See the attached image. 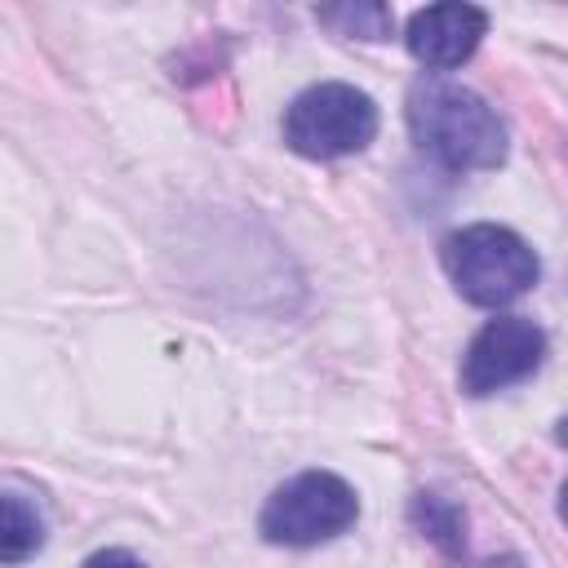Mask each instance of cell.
<instances>
[{
    "label": "cell",
    "mask_w": 568,
    "mask_h": 568,
    "mask_svg": "<svg viewBox=\"0 0 568 568\" xmlns=\"http://www.w3.org/2000/svg\"><path fill=\"white\" fill-rule=\"evenodd\" d=\"M408 133L422 155L453 173L497 169L506 160V124L501 115L466 84L426 75L408 89Z\"/></svg>",
    "instance_id": "cell-1"
},
{
    "label": "cell",
    "mask_w": 568,
    "mask_h": 568,
    "mask_svg": "<svg viewBox=\"0 0 568 568\" xmlns=\"http://www.w3.org/2000/svg\"><path fill=\"white\" fill-rule=\"evenodd\" d=\"M444 271L457 284V293L475 306H506L524 297L541 275L537 253L510 226L497 222L453 231L444 240Z\"/></svg>",
    "instance_id": "cell-2"
},
{
    "label": "cell",
    "mask_w": 568,
    "mask_h": 568,
    "mask_svg": "<svg viewBox=\"0 0 568 568\" xmlns=\"http://www.w3.org/2000/svg\"><path fill=\"white\" fill-rule=\"evenodd\" d=\"M377 138V102L342 80L302 89L284 111V142L306 160H342Z\"/></svg>",
    "instance_id": "cell-3"
},
{
    "label": "cell",
    "mask_w": 568,
    "mask_h": 568,
    "mask_svg": "<svg viewBox=\"0 0 568 568\" xmlns=\"http://www.w3.org/2000/svg\"><path fill=\"white\" fill-rule=\"evenodd\" d=\"M355 519H359V497L342 475L302 470L266 497L257 528L271 546H320L342 537Z\"/></svg>",
    "instance_id": "cell-4"
},
{
    "label": "cell",
    "mask_w": 568,
    "mask_h": 568,
    "mask_svg": "<svg viewBox=\"0 0 568 568\" xmlns=\"http://www.w3.org/2000/svg\"><path fill=\"white\" fill-rule=\"evenodd\" d=\"M541 355H546V333L532 320L497 315L470 337V346L462 355V390L466 395L506 390V386L524 382L528 373H537Z\"/></svg>",
    "instance_id": "cell-5"
},
{
    "label": "cell",
    "mask_w": 568,
    "mask_h": 568,
    "mask_svg": "<svg viewBox=\"0 0 568 568\" xmlns=\"http://www.w3.org/2000/svg\"><path fill=\"white\" fill-rule=\"evenodd\" d=\"M484 31H488L484 9H475V4H430V9H417L408 18L404 44L422 67L453 71L479 49Z\"/></svg>",
    "instance_id": "cell-6"
},
{
    "label": "cell",
    "mask_w": 568,
    "mask_h": 568,
    "mask_svg": "<svg viewBox=\"0 0 568 568\" xmlns=\"http://www.w3.org/2000/svg\"><path fill=\"white\" fill-rule=\"evenodd\" d=\"M0 564H22L27 555H36L44 546V519L31 501H22V493H4L0 497Z\"/></svg>",
    "instance_id": "cell-7"
},
{
    "label": "cell",
    "mask_w": 568,
    "mask_h": 568,
    "mask_svg": "<svg viewBox=\"0 0 568 568\" xmlns=\"http://www.w3.org/2000/svg\"><path fill=\"white\" fill-rule=\"evenodd\" d=\"M315 18L337 36H355V40H386L395 27L386 4H328V9H315Z\"/></svg>",
    "instance_id": "cell-8"
},
{
    "label": "cell",
    "mask_w": 568,
    "mask_h": 568,
    "mask_svg": "<svg viewBox=\"0 0 568 568\" xmlns=\"http://www.w3.org/2000/svg\"><path fill=\"white\" fill-rule=\"evenodd\" d=\"M413 519L426 528V537H430V541H439L444 550L462 555V515H457L448 501H439V497L422 493V497L413 501Z\"/></svg>",
    "instance_id": "cell-9"
},
{
    "label": "cell",
    "mask_w": 568,
    "mask_h": 568,
    "mask_svg": "<svg viewBox=\"0 0 568 568\" xmlns=\"http://www.w3.org/2000/svg\"><path fill=\"white\" fill-rule=\"evenodd\" d=\"M80 568H146L138 555H129V550H120V546H106V550H93Z\"/></svg>",
    "instance_id": "cell-10"
},
{
    "label": "cell",
    "mask_w": 568,
    "mask_h": 568,
    "mask_svg": "<svg viewBox=\"0 0 568 568\" xmlns=\"http://www.w3.org/2000/svg\"><path fill=\"white\" fill-rule=\"evenodd\" d=\"M559 515L568 519V479H564V488H559Z\"/></svg>",
    "instance_id": "cell-11"
}]
</instances>
